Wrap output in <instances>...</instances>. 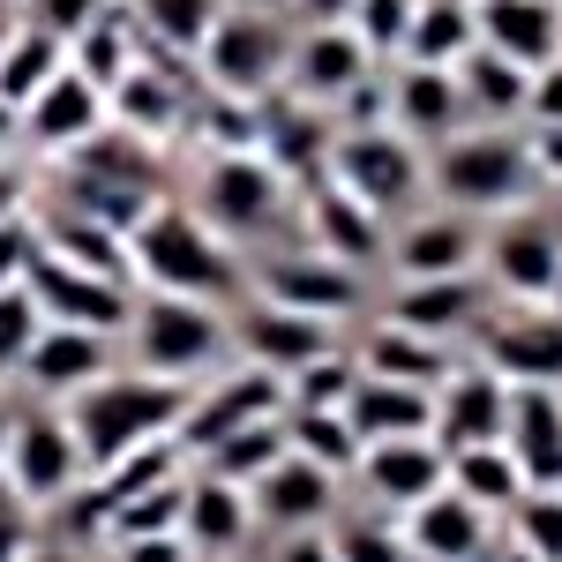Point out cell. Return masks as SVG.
I'll return each instance as SVG.
<instances>
[{"label": "cell", "mask_w": 562, "mask_h": 562, "mask_svg": "<svg viewBox=\"0 0 562 562\" xmlns=\"http://www.w3.org/2000/svg\"><path fill=\"white\" fill-rule=\"evenodd\" d=\"M128 278L135 293H173V301H211V307H240L248 301V256L195 217V203H158L128 233Z\"/></svg>", "instance_id": "6da1fadb"}, {"label": "cell", "mask_w": 562, "mask_h": 562, "mask_svg": "<svg viewBox=\"0 0 562 562\" xmlns=\"http://www.w3.org/2000/svg\"><path fill=\"white\" fill-rule=\"evenodd\" d=\"M188 390L195 383H166V375H143V368L121 360L105 383L76 390V397L60 405V420H68L76 442H83V465L105 473L113 458H128V450H143V442H173L180 413H188Z\"/></svg>", "instance_id": "7a4b0ae2"}, {"label": "cell", "mask_w": 562, "mask_h": 562, "mask_svg": "<svg viewBox=\"0 0 562 562\" xmlns=\"http://www.w3.org/2000/svg\"><path fill=\"white\" fill-rule=\"evenodd\" d=\"M428 203L465 217H510L540 203V166L525 128H458L442 150H428Z\"/></svg>", "instance_id": "3957f363"}, {"label": "cell", "mask_w": 562, "mask_h": 562, "mask_svg": "<svg viewBox=\"0 0 562 562\" xmlns=\"http://www.w3.org/2000/svg\"><path fill=\"white\" fill-rule=\"evenodd\" d=\"M293 195L301 188L278 173L262 150H203V166H195V217L217 225L240 256L293 240V217H301Z\"/></svg>", "instance_id": "277c9868"}, {"label": "cell", "mask_w": 562, "mask_h": 562, "mask_svg": "<svg viewBox=\"0 0 562 562\" xmlns=\"http://www.w3.org/2000/svg\"><path fill=\"white\" fill-rule=\"evenodd\" d=\"M285 98L307 105V113H330L338 128L383 121V60L352 38L346 23H293Z\"/></svg>", "instance_id": "5b68a950"}, {"label": "cell", "mask_w": 562, "mask_h": 562, "mask_svg": "<svg viewBox=\"0 0 562 562\" xmlns=\"http://www.w3.org/2000/svg\"><path fill=\"white\" fill-rule=\"evenodd\" d=\"M128 368L166 375V383H203L233 368V307L211 301H173V293H135L128 315Z\"/></svg>", "instance_id": "8992f818"}, {"label": "cell", "mask_w": 562, "mask_h": 562, "mask_svg": "<svg viewBox=\"0 0 562 562\" xmlns=\"http://www.w3.org/2000/svg\"><path fill=\"white\" fill-rule=\"evenodd\" d=\"M323 180L346 188L360 211H375L383 225L413 217L428 203V150L405 143L390 121H360V128L330 135V158H323Z\"/></svg>", "instance_id": "52a82bcc"}, {"label": "cell", "mask_w": 562, "mask_h": 562, "mask_svg": "<svg viewBox=\"0 0 562 562\" xmlns=\"http://www.w3.org/2000/svg\"><path fill=\"white\" fill-rule=\"evenodd\" d=\"M285 60H293V15L285 8H225L195 53V83L211 98H233V105H262L285 90Z\"/></svg>", "instance_id": "ba28073f"}, {"label": "cell", "mask_w": 562, "mask_h": 562, "mask_svg": "<svg viewBox=\"0 0 562 562\" xmlns=\"http://www.w3.org/2000/svg\"><path fill=\"white\" fill-rule=\"evenodd\" d=\"M248 301L352 330V315H368V270H346L307 240H278V248L248 256Z\"/></svg>", "instance_id": "9c48e42d"}, {"label": "cell", "mask_w": 562, "mask_h": 562, "mask_svg": "<svg viewBox=\"0 0 562 562\" xmlns=\"http://www.w3.org/2000/svg\"><path fill=\"white\" fill-rule=\"evenodd\" d=\"M0 480H8L38 518H53L60 503H76V495H83L90 465H83V442L68 435V420H60V405H38V397H23V405H15Z\"/></svg>", "instance_id": "30bf717a"}, {"label": "cell", "mask_w": 562, "mask_h": 562, "mask_svg": "<svg viewBox=\"0 0 562 562\" xmlns=\"http://www.w3.org/2000/svg\"><path fill=\"white\" fill-rule=\"evenodd\" d=\"M480 278L518 307L562 301V225L548 211H510L480 225Z\"/></svg>", "instance_id": "8fae6325"}, {"label": "cell", "mask_w": 562, "mask_h": 562, "mask_svg": "<svg viewBox=\"0 0 562 562\" xmlns=\"http://www.w3.org/2000/svg\"><path fill=\"white\" fill-rule=\"evenodd\" d=\"M256 420H285V383L248 368V360H233V368H217V375H203L188 390V413H180L173 442H180V458H203L211 442L256 428Z\"/></svg>", "instance_id": "7c38bea8"}, {"label": "cell", "mask_w": 562, "mask_h": 562, "mask_svg": "<svg viewBox=\"0 0 562 562\" xmlns=\"http://www.w3.org/2000/svg\"><path fill=\"white\" fill-rule=\"evenodd\" d=\"M383 278L390 285H428V278H480V217L420 203L413 217L390 225L383 248Z\"/></svg>", "instance_id": "4fadbf2b"}, {"label": "cell", "mask_w": 562, "mask_h": 562, "mask_svg": "<svg viewBox=\"0 0 562 562\" xmlns=\"http://www.w3.org/2000/svg\"><path fill=\"white\" fill-rule=\"evenodd\" d=\"M465 360L503 383H562V307H487Z\"/></svg>", "instance_id": "5bb4252c"}, {"label": "cell", "mask_w": 562, "mask_h": 562, "mask_svg": "<svg viewBox=\"0 0 562 562\" xmlns=\"http://www.w3.org/2000/svg\"><path fill=\"white\" fill-rule=\"evenodd\" d=\"M346 338L352 330H338V323H307V315H285V307H262V301L233 307V360H248V368L278 375V383H293L301 368L330 360Z\"/></svg>", "instance_id": "9a60e30c"}, {"label": "cell", "mask_w": 562, "mask_h": 562, "mask_svg": "<svg viewBox=\"0 0 562 562\" xmlns=\"http://www.w3.org/2000/svg\"><path fill=\"white\" fill-rule=\"evenodd\" d=\"M31 301H38L45 323H68V330H98V338H128V315H135V285H121V278H90V270H76V262H53L38 248V262H31Z\"/></svg>", "instance_id": "2e32d148"}, {"label": "cell", "mask_w": 562, "mask_h": 562, "mask_svg": "<svg viewBox=\"0 0 562 562\" xmlns=\"http://www.w3.org/2000/svg\"><path fill=\"white\" fill-rule=\"evenodd\" d=\"M346 487H360V495H368V510H390V518H405V510H420L428 495H442V487H450V450H442L435 435L368 442Z\"/></svg>", "instance_id": "e0dca14e"}, {"label": "cell", "mask_w": 562, "mask_h": 562, "mask_svg": "<svg viewBox=\"0 0 562 562\" xmlns=\"http://www.w3.org/2000/svg\"><path fill=\"white\" fill-rule=\"evenodd\" d=\"M383 121L405 135V143L442 150L458 128H473L458 68H413V60H390V76H383Z\"/></svg>", "instance_id": "ac0fdd59"}, {"label": "cell", "mask_w": 562, "mask_h": 562, "mask_svg": "<svg viewBox=\"0 0 562 562\" xmlns=\"http://www.w3.org/2000/svg\"><path fill=\"white\" fill-rule=\"evenodd\" d=\"M15 128H23V143H31L38 158H60V166H68L90 135L113 128V105H105V90L90 83V76L60 68V76H53V83H45L23 113H15Z\"/></svg>", "instance_id": "d6986e66"}, {"label": "cell", "mask_w": 562, "mask_h": 562, "mask_svg": "<svg viewBox=\"0 0 562 562\" xmlns=\"http://www.w3.org/2000/svg\"><path fill=\"white\" fill-rule=\"evenodd\" d=\"M121 368V346L98 338V330H68V323H45L23 375H15V397H38V405H68L76 390L105 383Z\"/></svg>", "instance_id": "ffe728a7"}, {"label": "cell", "mask_w": 562, "mask_h": 562, "mask_svg": "<svg viewBox=\"0 0 562 562\" xmlns=\"http://www.w3.org/2000/svg\"><path fill=\"white\" fill-rule=\"evenodd\" d=\"M248 503H256L262 532H330V518L346 510V480L307 465L301 450H285V458L248 487Z\"/></svg>", "instance_id": "44dd1931"}, {"label": "cell", "mask_w": 562, "mask_h": 562, "mask_svg": "<svg viewBox=\"0 0 562 562\" xmlns=\"http://www.w3.org/2000/svg\"><path fill=\"white\" fill-rule=\"evenodd\" d=\"M293 240L323 248V256L346 262V270H383L390 225H383L375 211H360L346 188H330V180H307V188H301V217H293Z\"/></svg>", "instance_id": "7402d4cb"}, {"label": "cell", "mask_w": 562, "mask_h": 562, "mask_svg": "<svg viewBox=\"0 0 562 562\" xmlns=\"http://www.w3.org/2000/svg\"><path fill=\"white\" fill-rule=\"evenodd\" d=\"M383 323H405V330H420L435 346H473L480 315H487V278H428V285H390L383 301H375Z\"/></svg>", "instance_id": "603a6c76"}, {"label": "cell", "mask_w": 562, "mask_h": 562, "mask_svg": "<svg viewBox=\"0 0 562 562\" xmlns=\"http://www.w3.org/2000/svg\"><path fill=\"white\" fill-rule=\"evenodd\" d=\"M180 540H188V555H195V562H240V555L262 540L248 487L211 480V473H195V465H188V510H180Z\"/></svg>", "instance_id": "cb8c5ba5"}, {"label": "cell", "mask_w": 562, "mask_h": 562, "mask_svg": "<svg viewBox=\"0 0 562 562\" xmlns=\"http://www.w3.org/2000/svg\"><path fill=\"white\" fill-rule=\"evenodd\" d=\"M352 360L368 368V375H390V383H420V390H442L458 368H465V352L458 346H435L420 330H405V323H383L375 307L352 323Z\"/></svg>", "instance_id": "d4e9b609"}, {"label": "cell", "mask_w": 562, "mask_h": 562, "mask_svg": "<svg viewBox=\"0 0 562 562\" xmlns=\"http://www.w3.org/2000/svg\"><path fill=\"white\" fill-rule=\"evenodd\" d=\"M405 548H413V562H487V548L503 540V525L487 518L480 503H465L458 487H442V495H428L420 510H405Z\"/></svg>", "instance_id": "484cf974"}, {"label": "cell", "mask_w": 562, "mask_h": 562, "mask_svg": "<svg viewBox=\"0 0 562 562\" xmlns=\"http://www.w3.org/2000/svg\"><path fill=\"white\" fill-rule=\"evenodd\" d=\"M503 450L518 458L525 487H562V383H510Z\"/></svg>", "instance_id": "4316f807"}, {"label": "cell", "mask_w": 562, "mask_h": 562, "mask_svg": "<svg viewBox=\"0 0 562 562\" xmlns=\"http://www.w3.org/2000/svg\"><path fill=\"white\" fill-rule=\"evenodd\" d=\"M503 420H510V383L487 375L480 360H465L450 383L435 390V442H442V450L503 442Z\"/></svg>", "instance_id": "83f0119b"}, {"label": "cell", "mask_w": 562, "mask_h": 562, "mask_svg": "<svg viewBox=\"0 0 562 562\" xmlns=\"http://www.w3.org/2000/svg\"><path fill=\"white\" fill-rule=\"evenodd\" d=\"M480 45L518 60V68H548L562 53V0H480Z\"/></svg>", "instance_id": "f1b7e54d"}, {"label": "cell", "mask_w": 562, "mask_h": 562, "mask_svg": "<svg viewBox=\"0 0 562 562\" xmlns=\"http://www.w3.org/2000/svg\"><path fill=\"white\" fill-rule=\"evenodd\" d=\"M346 420L360 435V450L368 442H397V435H435V390L420 383H390V375H368L360 368V383L346 397Z\"/></svg>", "instance_id": "f546056e"}, {"label": "cell", "mask_w": 562, "mask_h": 562, "mask_svg": "<svg viewBox=\"0 0 562 562\" xmlns=\"http://www.w3.org/2000/svg\"><path fill=\"white\" fill-rule=\"evenodd\" d=\"M38 248L53 262L90 270V278H121V285H135V278H128V240H121L113 225H98V217L68 211V203H53V211L38 217Z\"/></svg>", "instance_id": "4dcf8cb0"}, {"label": "cell", "mask_w": 562, "mask_h": 562, "mask_svg": "<svg viewBox=\"0 0 562 562\" xmlns=\"http://www.w3.org/2000/svg\"><path fill=\"white\" fill-rule=\"evenodd\" d=\"M458 83H465V113H473V128H518V121H525L532 68H518V60H503V53L473 45V53L458 60Z\"/></svg>", "instance_id": "1f68e13d"}, {"label": "cell", "mask_w": 562, "mask_h": 562, "mask_svg": "<svg viewBox=\"0 0 562 562\" xmlns=\"http://www.w3.org/2000/svg\"><path fill=\"white\" fill-rule=\"evenodd\" d=\"M225 8H233V0H128L143 45L166 53V60H188V68H195V53H203V38L217 31Z\"/></svg>", "instance_id": "d6a6232c"}, {"label": "cell", "mask_w": 562, "mask_h": 562, "mask_svg": "<svg viewBox=\"0 0 562 562\" xmlns=\"http://www.w3.org/2000/svg\"><path fill=\"white\" fill-rule=\"evenodd\" d=\"M450 487H458L465 503H480V510H487L495 525H503V518H510V510L525 503V495H532V487H525V473H518V458H510L503 442L450 450Z\"/></svg>", "instance_id": "836d02e7"}, {"label": "cell", "mask_w": 562, "mask_h": 562, "mask_svg": "<svg viewBox=\"0 0 562 562\" xmlns=\"http://www.w3.org/2000/svg\"><path fill=\"white\" fill-rule=\"evenodd\" d=\"M473 45H480L473 0H420V8H413V31H405V53H397V60H413V68H458Z\"/></svg>", "instance_id": "e575fe53"}, {"label": "cell", "mask_w": 562, "mask_h": 562, "mask_svg": "<svg viewBox=\"0 0 562 562\" xmlns=\"http://www.w3.org/2000/svg\"><path fill=\"white\" fill-rule=\"evenodd\" d=\"M60 68H68V45L53 38V31H38V23H15V38L0 53V121H15Z\"/></svg>", "instance_id": "d590c367"}, {"label": "cell", "mask_w": 562, "mask_h": 562, "mask_svg": "<svg viewBox=\"0 0 562 562\" xmlns=\"http://www.w3.org/2000/svg\"><path fill=\"white\" fill-rule=\"evenodd\" d=\"M135 60H143V31H135V15L121 8V0H113V8H105V15L83 31V38L68 45V68H76V76H90L98 90H113Z\"/></svg>", "instance_id": "8d00e7d4"}, {"label": "cell", "mask_w": 562, "mask_h": 562, "mask_svg": "<svg viewBox=\"0 0 562 562\" xmlns=\"http://www.w3.org/2000/svg\"><path fill=\"white\" fill-rule=\"evenodd\" d=\"M285 450H293V442H285V420H256V428L211 442V450H203V458H188V465H195V473H211V480H233V487H256Z\"/></svg>", "instance_id": "74e56055"}, {"label": "cell", "mask_w": 562, "mask_h": 562, "mask_svg": "<svg viewBox=\"0 0 562 562\" xmlns=\"http://www.w3.org/2000/svg\"><path fill=\"white\" fill-rule=\"evenodd\" d=\"M285 442L301 450L307 465H323V473L352 480V465H360V435H352L346 413H301V405H285Z\"/></svg>", "instance_id": "f35d334b"}, {"label": "cell", "mask_w": 562, "mask_h": 562, "mask_svg": "<svg viewBox=\"0 0 562 562\" xmlns=\"http://www.w3.org/2000/svg\"><path fill=\"white\" fill-rule=\"evenodd\" d=\"M330 548H338V562H413L405 525L390 518V510H368V503H346L330 518Z\"/></svg>", "instance_id": "ab89813d"}, {"label": "cell", "mask_w": 562, "mask_h": 562, "mask_svg": "<svg viewBox=\"0 0 562 562\" xmlns=\"http://www.w3.org/2000/svg\"><path fill=\"white\" fill-rule=\"evenodd\" d=\"M503 540L525 548L532 562H562V487H532L518 510L503 518Z\"/></svg>", "instance_id": "60d3db41"}, {"label": "cell", "mask_w": 562, "mask_h": 562, "mask_svg": "<svg viewBox=\"0 0 562 562\" xmlns=\"http://www.w3.org/2000/svg\"><path fill=\"white\" fill-rule=\"evenodd\" d=\"M352 383H360V360H352V338H346L330 360H315V368H301L285 383V405H301V413H346Z\"/></svg>", "instance_id": "b9f144b4"}, {"label": "cell", "mask_w": 562, "mask_h": 562, "mask_svg": "<svg viewBox=\"0 0 562 562\" xmlns=\"http://www.w3.org/2000/svg\"><path fill=\"white\" fill-rule=\"evenodd\" d=\"M38 330H45V315H38V301H31V285H0V383L23 375Z\"/></svg>", "instance_id": "7bdbcfd3"}, {"label": "cell", "mask_w": 562, "mask_h": 562, "mask_svg": "<svg viewBox=\"0 0 562 562\" xmlns=\"http://www.w3.org/2000/svg\"><path fill=\"white\" fill-rule=\"evenodd\" d=\"M413 8H420V0H360L346 15V31L368 45L375 60H397V53H405V31H413Z\"/></svg>", "instance_id": "ee69618b"}, {"label": "cell", "mask_w": 562, "mask_h": 562, "mask_svg": "<svg viewBox=\"0 0 562 562\" xmlns=\"http://www.w3.org/2000/svg\"><path fill=\"white\" fill-rule=\"evenodd\" d=\"M105 8H113V0H23L15 15H23V23H38V31H53L60 45H76Z\"/></svg>", "instance_id": "f6af8a7d"}, {"label": "cell", "mask_w": 562, "mask_h": 562, "mask_svg": "<svg viewBox=\"0 0 562 562\" xmlns=\"http://www.w3.org/2000/svg\"><path fill=\"white\" fill-rule=\"evenodd\" d=\"M38 532H45V518L8 487V480H0V562H23L31 548H38Z\"/></svg>", "instance_id": "bcb514c9"}, {"label": "cell", "mask_w": 562, "mask_h": 562, "mask_svg": "<svg viewBox=\"0 0 562 562\" xmlns=\"http://www.w3.org/2000/svg\"><path fill=\"white\" fill-rule=\"evenodd\" d=\"M31 262H38V217L0 225V285H23V278H31Z\"/></svg>", "instance_id": "7dc6e473"}, {"label": "cell", "mask_w": 562, "mask_h": 562, "mask_svg": "<svg viewBox=\"0 0 562 562\" xmlns=\"http://www.w3.org/2000/svg\"><path fill=\"white\" fill-rule=\"evenodd\" d=\"M525 128H562V53L548 68H532V98H525Z\"/></svg>", "instance_id": "c3c4849f"}, {"label": "cell", "mask_w": 562, "mask_h": 562, "mask_svg": "<svg viewBox=\"0 0 562 562\" xmlns=\"http://www.w3.org/2000/svg\"><path fill=\"white\" fill-rule=\"evenodd\" d=\"M98 555H105V562H195L180 532H150V540H105Z\"/></svg>", "instance_id": "681fc988"}, {"label": "cell", "mask_w": 562, "mask_h": 562, "mask_svg": "<svg viewBox=\"0 0 562 562\" xmlns=\"http://www.w3.org/2000/svg\"><path fill=\"white\" fill-rule=\"evenodd\" d=\"M262 562H338L330 532H262Z\"/></svg>", "instance_id": "f907efd6"}, {"label": "cell", "mask_w": 562, "mask_h": 562, "mask_svg": "<svg viewBox=\"0 0 562 562\" xmlns=\"http://www.w3.org/2000/svg\"><path fill=\"white\" fill-rule=\"evenodd\" d=\"M525 143H532L540 188H562V128H525Z\"/></svg>", "instance_id": "816d5d0a"}, {"label": "cell", "mask_w": 562, "mask_h": 562, "mask_svg": "<svg viewBox=\"0 0 562 562\" xmlns=\"http://www.w3.org/2000/svg\"><path fill=\"white\" fill-rule=\"evenodd\" d=\"M15 217H31V180L0 158V225H15Z\"/></svg>", "instance_id": "f5cc1de1"}, {"label": "cell", "mask_w": 562, "mask_h": 562, "mask_svg": "<svg viewBox=\"0 0 562 562\" xmlns=\"http://www.w3.org/2000/svg\"><path fill=\"white\" fill-rule=\"evenodd\" d=\"M352 8H360V0H285L293 23H346Z\"/></svg>", "instance_id": "db71d44e"}, {"label": "cell", "mask_w": 562, "mask_h": 562, "mask_svg": "<svg viewBox=\"0 0 562 562\" xmlns=\"http://www.w3.org/2000/svg\"><path fill=\"white\" fill-rule=\"evenodd\" d=\"M23 562H90V548H76V540H60V532H38V548Z\"/></svg>", "instance_id": "11a10c76"}, {"label": "cell", "mask_w": 562, "mask_h": 562, "mask_svg": "<svg viewBox=\"0 0 562 562\" xmlns=\"http://www.w3.org/2000/svg\"><path fill=\"white\" fill-rule=\"evenodd\" d=\"M15 405H23V397H15V383H0V458H8V428H15Z\"/></svg>", "instance_id": "9f6ffc18"}, {"label": "cell", "mask_w": 562, "mask_h": 562, "mask_svg": "<svg viewBox=\"0 0 562 562\" xmlns=\"http://www.w3.org/2000/svg\"><path fill=\"white\" fill-rule=\"evenodd\" d=\"M15 23H23V15H15V0H0V53H8V38H15Z\"/></svg>", "instance_id": "6f0895ef"}, {"label": "cell", "mask_w": 562, "mask_h": 562, "mask_svg": "<svg viewBox=\"0 0 562 562\" xmlns=\"http://www.w3.org/2000/svg\"><path fill=\"white\" fill-rule=\"evenodd\" d=\"M487 562H532V555H525V548H510V540H495V548H487Z\"/></svg>", "instance_id": "680465c9"}, {"label": "cell", "mask_w": 562, "mask_h": 562, "mask_svg": "<svg viewBox=\"0 0 562 562\" xmlns=\"http://www.w3.org/2000/svg\"><path fill=\"white\" fill-rule=\"evenodd\" d=\"M233 8H285V0H233Z\"/></svg>", "instance_id": "91938a15"}, {"label": "cell", "mask_w": 562, "mask_h": 562, "mask_svg": "<svg viewBox=\"0 0 562 562\" xmlns=\"http://www.w3.org/2000/svg\"><path fill=\"white\" fill-rule=\"evenodd\" d=\"M15 8H23V0H15Z\"/></svg>", "instance_id": "94428289"}, {"label": "cell", "mask_w": 562, "mask_h": 562, "mask_svg": "<svg viewBox=\"0 0 562 562\" xmlns=\"http://www.w3.org/2000/svg\"><path fill=\"white\" fill-rule=\"evenodd\" d=\"M121 8H128V0H121Z\"/></svg>", "instance_id": "6125c7cd"}, {"label": "cell", "mask_w": 562, "mask_h": 562, "mask_svg": "<svg viewBox=\"0 0 562 562\" xmlns=\"http://www.w3.org/2000/svg\"><path fill=\"white\" fill-rule=\"evenodd\" d=\"M473 8H480V0H473Z\"/></svg>", "instance_id": "be15d7a7"}]
</instances>
